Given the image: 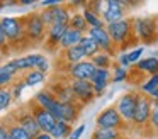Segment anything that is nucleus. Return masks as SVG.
I'll return each instance as SVG.
<instances>
[{
	"mask_svg": "<svg viewBox=\"0 0 158 139\" xmlns=\"http://www.w3.org/2000/svg\"><path fill=\"white\" fill-rule=\"evenodd\" d=\"M22 22H24V31H26L27 44L44 43L48 27L44 26L39 12H29V14H26V15H22Z\"/></svg>",
	"mask_w": 158,
	"mask_h": 139,
	"instance_id": "obj_1",
	"label": "nucleus"
},
{
	"mask_svg": "<svg viewBox=\"0 0 158 139\" xmlns=\"http://www.w3.org/2000/svg\"><path fill=\"white\" fill-rule=\"evenodd\" d=\"M106 29L109 32L112 43L116 44V47L119 46L121 49H124L129 44H133L131 37H136L134 36V31H133V19H126L124 17L123 20H117L114 24H107Z\"/></svg>",
	"mask_w": 158,
	"mask_h": 139,
	"instance_id": "obj_2",
	"label": "nucleus"
},
{
	"mask_svg": "<svg viewBox=\"0 0 158 139\" xmlns=\"http://www.w3.org/2000/svg\"><path fill=\"white\" fill-rule=\"evenodd\" d=\"M0 20H2V27H4V32L7 36V41L10 44V47L27 46L22 17H2Z\"/></svg>",
	"mask_w": 158,
	"mask_h": 139,
	"instance_id": "obj_3",
	"label": "nucleus"
},
{
	"mask_svg": "<svg viewBox=\"0 0 158 139\" xmlns=\"http://www.w3.org/2000/svg\"><path fill=\"white\" fill-rule=\"evenodd\" d=\"M133 31L134 36L144 44H151L158 39L155 17H136V19H133Z\"/></svg>",
	"mask_w": 158,
	"mask_h": 139,
	"instance_id": "obj_4",
	"label": "nucleus"
},
{
	"mask_svg": "<svg viewBox=\"0 0 158 139\" xmlns=\"http://www.w3.org/2000/svg\"><path fill=\"white\" fill-rule=\"evenodd\" d=\"M10 117L14 119V121L17 122V124L21 125L22 129H26L32 139H34L36 136L41 134V129H39L38 122H36V117H34V114H32V110L29 108V105L17 108V110H15L14 114L10 115Z\"/></svg>",
	"mask_w": 158,
	"mask_h": 139,
	"instance_id": "obj_5",
	"label": "nucleus"
},
{
	"mask_svg": "<svg viewBox=\"0 0 158 139\" xmlns=\"http://www.w3.org/2000/svg\"><path fill=\"white\" fill-rule=\"evenodd\" d=\"M138 98H139V92H126L123 93L116 102V108L121 114L124 122H133L134 112H136Z\"/></svg>",
	"mask_w": 158,
	"mask_h": 139,
	"instance_id": "obj_6",
	"label": "nucleus"
},
{
	"mask_svg": "<svg viewBox=\"0 0 158 139\" xmlns=\"http://www.w3.org/2000/svg\"><path fill=\"white\" fill-rule=\"evenodd\" d=\"M80 107H82V105L77 104V102L75 104H61V102L56 100L48 112L56 119V121H63V122H68V124H73V122L78 119Z\"/></svg>",
	"mask_w": 158,
	"mask_h": 139,
	"instance_id": "obj_7",
	"label": "nucleus"
},
{
	"mask_svg": "<svg viewBox=\"0 0 158 139\" xmlns=\"http://www.w3.org/2000/svg\"><path fill=\"white\" fill-rule=\"evenodd\" d=\"M95 122H97V127H100V129H119V131L124 127V124H126V122L123 121V117H121V114L117 112L116 105L106 107L99 115H97Z\"/></svg>",
	"mask_w": 158,
	"mask_h": 139,
	"instance_id": "obj_8",
	"label": "nucleus"
},
{
	"mask_svg": "<svg viewBox=\"0 0 158 139\" xmlns=\"http://www.w3.org/2000/svg\"><path fill=\"white\" fill-rule=\"evenodd\" d=\"M70 87H72L73 97L75 102L80 105H85L89 102H92L97 97L95 90H94V85L90 81H82V80H70Z\"/></svg>",
	"mask_w": 158,
	"mask_h": 139,
	"instance_id": "obj_9",
	"label": "nucleus"
},
{
	"mask_svg": "<svg viewBox=\"0 0 158 139\" xmlns=\"http://www.w3.org/2000/svg\"><path fill=\"white\" fill-rule=\"evenodd\" d=\"M151 107H153V100L148 95L139 93L138 98V105H136V112H134L133 122L136 127H143V125L150 124V115H151Z\"/></svg>",
	"mask_w": 158,
	"mask_h": 139,
	"instance_id": "obj_10",
	"label": "nucleus"
},
{
	"mask_svg": "<svg viewBox=\"0 0 158 139\" xmlns=\"http://www.w3.org/2000/svg\"><path fill=\"white\" fill-rule=\"evenodd\" d=\"M95 64L90 59L80 61L77 64H66V73L70 80H82V81H90V78L95 73Z\"/></svg>",
	"mask_w": 158,
	"mask_h": 139,
	"instance_id": "obj_11",
	"label": "nucleus"
},
{
	"mask_svg": "<svg viewBox=\"0 0 158 139\" xmlns=\"http://www.w3.org/2000/svg\"><path fill=\"white\" fill-rule=\"evenodd\" d=\"M85 36H89L90 39L99 46V49L102 51V53H107V54H110V56L114 54L116 44L112 43V39H110V36H109L106 27H102V29H89V32H87Z\"/></svg>",
	"mask_w": 158,
	"mask_h": 139,
	"instance_id": "obj_12",
	"label": "nucleus"
},
{
	"mask_svg": "<svg viewBox=\"0 0 158 139\" xmlns=\"http://www.w3.org/2000/svg\"><path fill=\"white\" fill-rule=\"evenodd\" d=\"M29 108L32 110V114H34V117H36V122H38V125H39V129H41V132H48V134H51V131L55 129V125H56V119L53 117L51 114H49L46 108H41V107H38V105L34 104V102H29Z\"/></svg>",
	"mask_w": 158,
	"mask_h": 139,
	"instance_id": "obj_13",
	"label": "nucleus"
},
{
	"mask_svg": "<svg viewBox=\"0 0 158 139\" xmlns=\"http://www.w3.org/2000/svg\"><path fill=\"white\" fill-rule=\"evenodd\" d=\"M124 14H126V10H124V2L109 0V2H106V5H104L100 19H102L107 26V24H114V22H117V20H123Z\"/></svg>",
	"mask_w": 158,
	"mask_h": 139,
	"instance_id": "obj_14",
	"label": "nucleus"
},
{
	"mask_svg": "<svg viewBox=\"0 0 158 139\" xmlns=\"http://www.w3.org/2000/svg\"><path fill=\"white\" fill-rule=\"evenodd\" d=\"M110 80H112V76H110L109 70H106V68H97L95 70L94 76L90 78V83L94 85V90H95L97 97L104 93V90L107 88V85H109Z\"/></svg>",
	"mask_w": 158,
	"mask_h": 139,
	"instance_id": "obj_15",
	"label": "nucleus"
},
{
	"mask_svg": "<svg viewBox=\"0 0 158 139\" xmlns=\"http://www.w3.org/2000/svg\"><path fill=\"white\" fill-rule=\"evenodd\" d=\"M53 95L56 97V100L61 102V104H75V97H73L72 87H70V81H61V83H56L49 88Z\"/></svg>",
	"mask_w": 158,
	"mask_h": 139,
	"instance_id": "obj_16",
	"label": "nucleus"
},
{
	"mask_svg": "<svg viewBox=\"0 0 158 139\" xmlns=\"http://www.w3.org/2000/svg\"><path fill=\"white\" fill-rule=\"evenodd\" d=\"M66 29H68V26H65V24H53L51 27H48L44 44L49 47H60V41L65 36Z\"/></svg>",
	"mask_w": 158,
	"mask_h": 139,
	"instance_id": "obj_17",
	"label": "nucleus"
},
{
	"mask_svg": "<svg viewBox=\"0 0 158 139\" xmlns=\"http://www.w3.org/2000/svg\"><path fill=\"white\" fill-rule=\"evenodd\" d=\"M19 71L17 68L12 64V61H9V63L2 64L0 66V88H10L12 85H14V81L17 80Z\"/></svg>",
	"mask_w": 158,
	"mask_h": 139,
	"instance_id": "obj_18",
	"label": "nucleus"
},
{
	"mask_svg": "<svg viewBox=\"0 0 158 139\" xmlns=\"http://www.w3.org/2000/svg\"><path fill=\"white\" fill-rule=\"evenodd\" d=\"M83 39V34L78 32V31L75 29H66L65 36L61 37V41H60V47H61L63 51L65 49H70V47H75V46H80V41Z\"/></svg>",
	"mask_w": 158,
	"mask_h": 139,
	"instance_id": "obj_19",
	"label": "nucleus"
},
{
	"mask_svg": "<svg viewBox=\"0 0 158 139\" xmlns=\"http://www.w3.org/2000/svg\"><path fill=\"white\" fill-rule=\"evenodd\" d=\"M134 70L139 71V73H146V75H156L158 73V58L150 56L144 58V59H139L136 64H134Z\"/></svg>",
	"mask_w": 158,
	"mask_h": 139,
	"instance_id": "obj_20",
	"label": "nucleus"
},
{
	"mask_svg": "<svg viewBox=\"0 0 158 139\" xmlns=\"http://www.w3.org/2000/svg\"><path fill=\"white\" fill-rule=\"evenodd\" d=\"M49 10H51V15H53V24H65V26L70 24L72 15H70V10H68V7H66L65 3H60V5H56V7H51Z\"/></svg>",
	"mask_w": 158,
	"mask_h": 139,
	"instance_id": "obj_21",
	"label": "nucleus"
},
{
	"mask_svg": "<svg viewBox=\"0 0 158 139\" xmlns=\"http://www.w3.org/2000/svg\"><path fill=\"white\" fill-rule=\"evenodd\" d=\"M5 124H7V129H9V139H32L29 136V132L26 129H22L12 117H7Z\"/></svg>",
	"mask_w": 158,
	"mask_h": 139,
	"instance_id": "obj_22",
	"label": "nucleus"
},
{
	"mask_svg": "<svg viewBox=\"0 0 158 139\" xmlns=\"http://www.w3.org/2000/svg\"><path fill=\"white\" fill-rule=\"evenodd\" d=\"M85 58H87V54L82 46H75V47H70V49L63 51V59L68 64H77L80 61H85Z\"/></svg>",
	"mask_w": 158,
	"mask_h": 139,
	"instance_id": "obj_23",
	"label": "nucleus"
},
{
	"mask_svg": "<svg viewBox=\"0 0 158 139\" xmlns=\"http://www.w3.org/2000/svg\"><path fill=\"white\" fill-rule=\"evenodd\" d=\"M32 102H34L38 107L49 110V108H51V105L56 102V97H55V95H53L49 90H41V92H38V93L34 95Z\"/></svg>",
	"mask_w": 158,
	"mask_h": 139,
	"instance_id": "obj_24",
	"label": "nucleus"
},
{
	"mask_svg": "<svg viewBox=\"0 0 158 139\" xmlns=\"http://www.w3.org/2000/svg\"><path fill=\"white\" fill-rule=\"evenodd\" d=\"M31 59H32V68L41 71V73H48L49 68H51L49 59L41 53H31Z\"/></svg>",
	"mask_w": 158,
	"mask_h": 139,
	"instance_id": "obj_25",
	"label": "nucleus"
},
{
	"mask_svg": "<svg viewBox=\"0 0 158 139\" xmlns=\"http://www.w3.org/2000/svg\"><path fill=\"white\" fill-rule=\"evenodd\" d=\"M72 124L68 122H63V121H58L55 125V129L51 131V137L53 139H68V136L72 134Z\"/></svg>",
	"mask_w": 158,
	"mask_h": 139,
	"instance_id": "obj_26",
	"label": "nucleus"
},
{
	"mask_svg": "<svg viewBox=\"0 0 158 139\" xmlns=\"http://www.w3.org/2000/svg\"><path fill=\"white\" fill-rule=\"evenodd\" d=\"M22 80H24L26 87H36V85H41L46 80V73H41L38 70H31L27 73H24Z\"/></svg>",
	"mask_w": 158,
	"mask_h": 139,
	"instance_id": "obj_27",
	"label": "nucleus"
},
{
	"mask_svg": "<svg viewBox=\"0 0 158 139\" xmlns=\"http://www.w3.org/2000/svg\"><path fill=\"white\" fill-rule=\"evenodd\" d=\"M68 27L70 29H75V31H78V32H82L83 36H85L87 32H89V24H87V20L83 19V15L82 14H73L72 15V19H70V24H68Z\"/></svg>",
	"mask_w": 158,
	"mask_h": 139,
	"instance_id": "obj_28",
	"label": "nucleus"
},
{
	"mask_svg": "<svg viewBox=\"0 0 158 139\" xmlns=\"http://www.w3.org/2000/svg\"><path fill=\"white\" fill-rule=\"evenodd\" d=\"M82 15H83V19L87 20V24H89L90 29H102L104 27V20L100 19L97 14H94L89 7H85V9L82 10Z\"/></svg>",
	"mask_w": 158,
	"mask_h": 139,
	"instance_id": "obj_29",
	"label": "nucleus"
},
{
	"mask_svg": "<svg viewBox=\"0 0 158 139\" xmlns=\"http://www.w3.org/2000/svg\"><path fill=\"white\" fill-rule=\"evenodd\" d=\"M90 139H121V131L119 129H100V127H97Z\"/></svg>",
	"mask_w": 158,
	"mask_h": 139,
	"instance_id": "obj_30",
	"label": "nucleus"
},
{
	"mask_svg": "<svg viewBox=\"0 0 158 139\" xmlns=\"http://www.w3.org/2000/svg\"><path fill=\"white\" fill-rule=\"evenodd\" d=\"M80 46L83 47V51H85V54H87V58H89V59H92L95 54L100 53L99 46H97V44L94 43V41L90 39L89 36H83V39L80 41Z\"/></svg>",
	"mask_w": 158,
	"mask_h": 139,
	"instance_id": "obj_31",
	"label": "nucleus"
},
{
	"mask_svg": "<svg viewBox=\"0 0 158 139\" xmlns=\"http://www.w3.org/2000/svg\"><path fill=\"white\" fill-rule=\"evenodd\" d=\"M90 61L95 64V68H106V70H109V68L112 66V56L107 54V53H102V51H100L99 54H95Z\"/></svg>",
	"mask_w": 158,
	"mask_h": 139,
	"instance_id": "obj_32",
	"label": "nucleus"
},
{
	"mask_svg": "<svg viewBox=\"0 0 158 139\" xmlns=\"http://www.w3.org/2000/svg\"><path fill=\"white\" fill-rule=\"evenodd\" d=\"M156 88H158V73L156 75H151L150 78H146V80L139 85V93L150 95L151 92L156 90Z\"/></svg>",
	"mask_w": 158,
	"mask_h": 139,
	"instance_id": "obj_33",
	"label": "nucleus"
},
{
	"mask_svg": "<svg viewBox=\"0 0 158 139\" xmlns=\"http://www.w3.org/2000/svg\"><path fill=\"white\" fill-rule=\"evenodd\" d=\"M12 102H14V95L10 88H0V112L10 107Z\"/></svg>",
	"mask_w": 158,
	"mask_h": 139,
	"instance_id": "obj_34",
	"label": "nucleus"
},
{
	"mask_svg": "<svg viewBox=\"0 0 158 139\" xmlns=\"http://www.w3.org/2000/svg\"><path fill=\"white\" fill-rule=\"evenodd\" d=\"M10 49L12 47L7 41V36H5L4 27H2V20H0V54H2V56H7V54L10 53Z\"/></svg>",
	"mask_w": 158,
	"mask_h": 139,
	"instance_id": "obj_35",
	"label": "nucleus"
},
{
	"mask_svg": "<svg viewBox=\"0 0 158 139\" xmlns=\"http://www.w3.org/2000/svg\"><path fill=\"white\" fill-rule=\"evenodd\" d=\"M127 78V70L123 66H116L114 68V73H112V80L114 83H121V81H124Z\"/></svg>",
	"mask_w": 158,
	"mask_h": 139,
	"instance_id": "obj_36",
	"label": "nucleus"
},
{
	"mask_svg": "<svg viewBox=\"0 0 158 139\" xmlns=\"http://www.w3.org/2000/svg\"><path fill=\"white\" fill-rule=\"evenodd\" d=\"M24 88H26V83H24V80H22V78H19V80L14 81V85L10 87L12 95H14V100H19V98H21V93H22V90H24Z\"/></svg>",
	"mask_w": 158,
	"mask_h": 139,
	"instance_id": "obj_37",
	"label": "nucleus"
},
{
	"mask_svg": "<svg viewBox=\"0 0 158 139\" xmlns=\"http://www.w3.org/2000/svg\"><path fill=\"white\" fill-rule=\"evenodd\" d=\"M143 51H144V47H143V46H138V47H134L133 51L126 53V54H127V59H129V63H131V64L138 63V61L141 59V54H143Z\"/></svg>",
	"mask_w": 158,
	"mask_h": 139,
	"instance_id": "obj_38",
	"label": "nucleus"
},
{
	"mask_svg": "<svg viewBox=\"0 0 158 139\" xmlns=\"http://www.w3.org/2000/svg\"><path fill=\"white\" fill-rule=\"evenodd\" d=\"M150 124L153 129L158 131V100H153V107H151V115H150Z\"/></svg>",
	"mask_w": 158,
	"mask_h": 139,
	"instance_id": "obj_39",
	"label": "nucleus"
},
{
	"mask_svg": "<svg viewBox=\"0 0 158 139\" xmlns=\"http://www.w3.org/2000/svg\"><path fill=\"white\" fill-rule=\"evenodd\" d=\"M83 132H85V124H80L78 127H75V129L72 131V134L68 136V139H80Z\"/></svg>",
	"mask_w": 158,
	"mask_h": 139,
	"instance_id": "obj_40",
	"label": "nucleus"
},
{
	"mask_svg": "<svg viewBox=\"0 0 158 139\" xmlns=\"http://www.w3.org/2000/svg\"><path fill=\"white\" fill-rule=\"evenodd\" d=\"M117 61H119V66L126 68V70L131 66V63H129V59H127V54H126V53L119 54V56H117Z\"/></svg>",
	"mask_w": 158,
	"mask_h": 139,
	"instance_id": "obj_41",
	"label": "nucleus"
},
{
	"mask_svg": "<svg viewBox=\"0 0 158 139\" xmlns=\"http://www.w3.org/2000/svg\"><path fill=\"white\" fill-rule=\"evenodd\" d=\"M0 139H9V129L5 122H0Z\"/></svg>",
	"mask_w": 158,
	"mask_h": 139,
	"instance_id": "obj_42",
	"label": "nucleus"
},
{
	"mask_svg": "<svg viewBox=\"0 0 158 139\" xmlns=\"http://www.w3.org/2000/svg\"><path fill=\"white\" fill-rule=\"evenodd\" d=\"M34 139H53V137H51V134H48V132H41V134L36 136Z\"/></svg>",
	"mask_w": 158,
	"mask_h": 139,
	"instance_id": "obj_43",
	"label": "nucleus"
},
{
	"mask_svg": "<svg viewBox=\"0 0 158 139\" xmlns=\"http://www.w3.org/2000/svg\"><path fill=\"white\" fill-rule=\"evenodd\" d=\"M148 97H150V98H153V100H158V88H156V90H153V92H151V93L148 95Z\"/></svg>",
	"mask_w": 158,
	"mask_h": 139,
	"instance_id": "obj_44",
	"label": "nucleus"
},
{
	"mask_svg": "<svg viewBox=\"0 0 158 139\" xmlns=\"http://www.w3.org/2000/svg\"><path fill=\"white\" fill-rule=\"evenodd\" d=\"M155 22H156V32H158V14L155 15Z\"/></svg>",
	"mask_w": 158,
	"mask_h": 139,
	"instance_id": "obj_45",
	"label": "nucleus"
}]
</instances>
